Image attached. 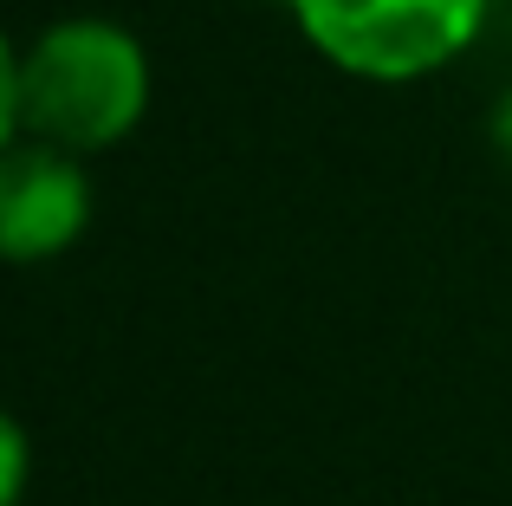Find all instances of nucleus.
Here are the masks:
<instances>
[{
  "label": "nucleus",
  "instance_id": "obj_1",
  "mask_svg": "<svg viewBox=\"0 0 512 506\" xmlns=\"http://www.w3.org/2000/svg\"><path fill=\"white\" fill-rule=\"evenodd\" d=\"M150 104V59L111 20H59L20 52V117L39 143L85 156L137 130Z\"/></svg>",
  "mask_w": 512,
  "mask_h": 506
},
{
  "label": "nucleus",
  "instance_id": "obj_2",
  "mask_svg": "<svg viewBox=\"0 0 512 506\" xmlns=\"http://www.w3.org/2000/svg\"><path fill=\"white\" fill-rule=\"evenodd\" d=\"M331 65L376 85L428 78L474 46L487 0H286Z\"/></svg>",
  "mask_w": 512,
  "mask_h": 506
},
{
  "label": "nucleus",
  "instance_id": "obj_3",
  "mask_svg": "<svg viewBox=\"0 0 512 506\" xmlns=\"http://www.w3.org/2000/svg\"><path fill=\"white\" fill-rule=\"evenodd\" d=\"M91 221V182L59 143H7L0 150V260L39 266L65 253Z\"/></svg>",
  "mask_w": 512,
  "mask_h": 506
},
{
  "label": "nucleus",
  "instance_id": "obj_4",
  "mask_svg": "<svg viewBox=\"0 0 512 506\" xmlns=\"http://www.w3.org/2000/svg\"><path fill=\"white\" fill-rule=\"evenodd\" d=\"M26 468H33V455H26V429L0 409V506H20Z\"/></svg>",
  "mask_w": 512,
  "mask_h": 506
},
{
  "label": "nucleus",
  "instance_id": "obj_5",
  "mask_svg": "<svg viewBox=\"0 0 512 506\" xmlns=\"http://www.w3.org/2000/svg\"><path fill=\"white\" fill-rule=\"evenodd\" d=\"M20 124H26V117H20V52L0 39V150L13 143Z\"/></svg>",
  "mask_w": 512,
  "mask_h": 506
},
{
  "label": "nucleus",
  "instance_id": "obj_6",
  "mask_svg": "<svg viewBox=\"0 0 512 506\" xmlns=\"http://www.w3.org/2000/svg\"><path fill=\"white\" fill-rule=\"evenodd\" d=\"M493 137H500V150L512 156V91L500 98V111H493Z\"/></svg>",
  "mask_w": 512,
  "mask_h": 506
}]
</instances>
